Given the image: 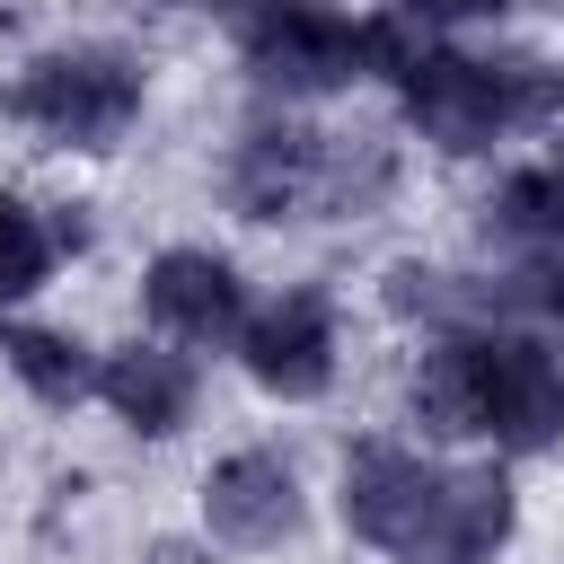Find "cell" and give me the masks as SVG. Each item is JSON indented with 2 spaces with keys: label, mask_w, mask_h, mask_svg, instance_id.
<instances>
[{
  "label": "cell",
  "mask_w": 564,
  "mask_h": 564,
  "mask_svg": "<svg viewBox=\"0 0 564 564\" xmlns=\"http://www.w3.org/2000/svg\"><path fill=\"white\" fill-rule=\"evenodd\" d=\"M361 62H370V26H352V18H335V9H317V0H273V9L247 26V70H256L264 88H291V97L344 88Z\"/></svg>",
  "instance_id": "3957f363"
},
{
  "label": "cell",
  "mask_w": 564,
  "mask_h": 564,
  "mask_svg": "<svg viewBox=\"0 0 564 564\" xmlns=\"http://www.w3.org/2000/svg\"><path fill=\"white\" fill-rule=\"evenodd\" d=\"M502 538H511V485L494 467H467V476H441V502L414 529L405 564H494Z\"/></svg>",
  "instance_id": "ba28073f"
},
{
  "label": "cell",
  "mask_w": 564,
  "mask_h": 564,
  "mask_svg": "<svg viewBox=\"0 0 564 564\" xmlns=\"http://www.w3.org/2000/svg\"><path fill=\"white\" fill-rule=\"evenodd\" d=\"M432 502H441V476L414 458V449H352V467H344V520L370 538V546H414V529L432 520Z\"/></svg>",
  "instance_id": "277c9868"
},
{
  "label": "cell",
  "mask_w": 564,
  "mask_h": 564,
  "mask_svg": "<svg viewBox=\"0 0 564 564\" xmlns=\"http://www.w3.org/2000/svg\"><path fill=\"white\" fill-rule=\"evenodd\" d=\"M97 397H106L132 432H176V423H185V405H194V370H185V352L132 344V352H106Z\"/></svg>",
  "instance_id": "8fae6325"
},
{
  "label": "cell",
  "mask_w": 564,
  "mask_h": 564,
  "mask_svg": "<svg viewBox=\"0 0 564 564\" xmlns=\"http://www.w3.org/2000/svg\"><path fill=\"white\" fill-rule=\"evenodd\" d=\"M150 564H194V546H176V538H167V546H150Z\"/></svg>",
  "instance_id": "e0dca14e"
},
{
  "label": "cell",
  "mask_w": 564,
  "mask_h": 564,
  "mask_svg": "<svg viewBox=\"0 0 564 564\" xmlns=\"http://www.w3.org/2000/svg\"><path fill=\"white\" fill-rule=\"evenodd\" d=\"M203 520H212V538H229V546H282L291 520H300V485H291V467H282L273 449H238V458L212 467Z\"/></svg>",
  "instance_id": "5b68a950"
},
{
  "label": "cell",
  "mask_w": 564,
  "mask_h": 564,
  "mask_svg": "<svg viewBox=\"0 0 564 564\" xmlns=\"http://www.w3.org/2000/svg\"><path fill=\"white\" fill-rule=\"evenodd\" d=\"M70 229H44L35 212H18V203H0V308L18 300V291H35L44 282V264H53V247H62Z\"/></svg>",
  "instance_id": "9a60e30c"
},
{
  "label": "cell",
  "mask_w": 564,
  "mask_h": 564,
  "mask_svg": "<svg viewBox=\"0 0 564 564\" xmlns=\"http://www.w3.org/2000/svg\"><path fill=\"white\" fill-rule=\"evenodd\" d=\"M414 414L432 432H485V414H494V352H485V335H449V344L423 352Z\"/></svg>",
  "instance_id": "7c38bea8"
},
{
  "label": "cell",
  "mask_w": 564,
  "mask_h": 564,
  "mask_svg": "<svg viewBox=\"0 0 564 564\" xmlns=\"http://www.w3.org/2000/svg\"><path fill=\"white\" fill-rule=\"evenodd\" d=\"M150 317L176 326L185 344H220V335H238L247 300H238V273H229L220 256H203V247H167V256L150 264Z\"/></svg>",
  "instance_id": "9c48e42d"
},
{
  "label": "cell",
  "mask_w": 564,
  "mask_h": 564,
  "mask_svg": "<svg viewBox=\"0 0 564 564\" xmlns=\"http://www.w3.org/2000/svg\"><path fill=\"white\" fill-rule=\"evenodd\" d=\"M9 370H18L44 405H79V397L97 388L88 352H79L70 335H53V326H18V335H9Z\"/></svg>",
  "instance_id": "4fadbf2b"
},
{
  "label": "cell",
  "mask_w": 564,
  "mask_h": 564,
  "mask_svg": "<svg viewBox=\"0 0 564 564\" xmlns=\"http://www.w3.org/2000/svg\"><path fill=\"white\" fill-rule=\"evenodd\" d=\"M317 185H326V141L300 123H256L229 159V194L247 220H282V212L317 203Z\"/></svg>",
  "instance_id": "8992f818"
},
{
  "label": "cell",
  "mask_w": 564,
  "mask_h": 564,
  "mask_svg": "<svg viewBox=\"0 0 564 564\" xmlns=\"http://www.w3.org/2000/svg\"><path fill=\"white\" fill-rule=\"evenodd\" d=\"M405 88V115L423 123V141L441 150H485L511 115H529L546 88H538V62H467V53H414L397 70Z\"/></svg>",
  "instance_id": "6da1fadb"
},
{
  "label": "cell",
  "mask_w": 564,
  "mask_h": 564,
  "mask_svg": "<svg viewBox=\"0 0 564 564\" xmlns=\"http://www.w3.org/2000/svg\"><path fill=\"white\" fill-rule=\"evenodd\" d=\"M485 220H494L502 238L555 247V238H564V167H529V176H511V185L485 203Z\"/></svg>",
  "instance_id": "5bb4252c"
},
{
  "label": "cell",
  "mask_w": 564,
  "mask_h": 564,
  "mask_svg": "<svg viewBox=\"0 0 564 564\" xmlns=\"http://www.w3.org/2000/svg\"><path fill=\"white\" fill-rule=\"evenodd\" d=\"M247 370L273 388V397H317L335 379V317L317 291H291L273 300L256 326H247Z\"/></svg>",
  "instance_id": "52a82bcc"
},
{
  "label": "cell",
  "mask_w": 564,
  "mask_h": 564,
  "mask_svg": "<svg viewBox=\"0 0 564 564\" xmlns=\"http://www.w3.org/2000/svg\"><path fill=\"white\" fill-rule=\"evenodd\" d=\"M414 18H494L502 0H405Z\"/></svg>",
  "instance_id": "2e32d148"
},
{
  "label": "cell",
  "mask_w": 564,
  "mask_h": 564,
  "mask_svg": "<svg viewBox=\"0 0 564 564\" xmlns=\"http://www.w3.org/2000/svg\"><path fill=\"white\" fill-rule=\"evenodd\" d=\"M132 106H141V70H132L123 53H106V44L44 53V62H26L18 88H9V115H18V123L53 132V141H79V150H106V141L132 123Z\"/></svg>",
  "instance_id": "7a4b0ae2"
},
{
  "label": "cell",
  "mask_w": 564,
  "mask_h": 564,
  "mask_svg": "<svg viewBox=\"0 0 564 564\" xmlns=\"http://www.w3.org/2000/svg\"><path fill=\"white\" fill-rule=\"evenodd\" d=\"M485 352H494V414H485V432L502 449H546L564 432V370L538 344H511V335H485Z\"/></svg>",
  "instance_id": "30bf717a"
}]
</instances>
